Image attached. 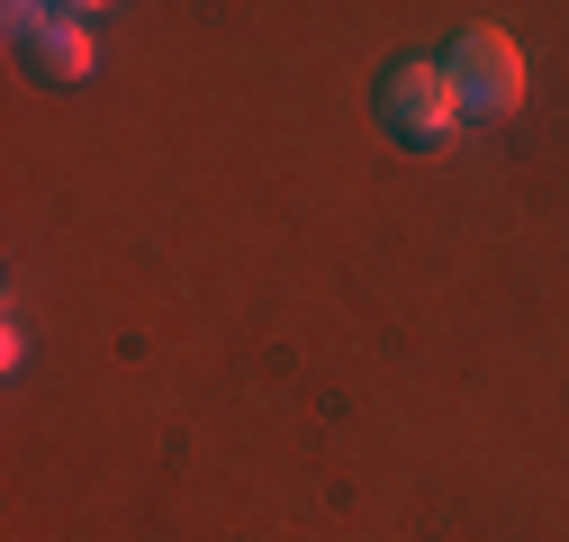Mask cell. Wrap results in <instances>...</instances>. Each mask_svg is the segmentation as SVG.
<instances>
[{
    "label": "cell",
    "mask_w": 569,
    "mask_h": 542,
    "mask_svg": "<svg viewBox=\"0 0 569 542\" xmlns=\"http://www.w3.org/2000/svg\"><path fill=\"white\" fill-rule=\"evenodd\" d=\"M443 82H452L461 118H507V109L525 100V54H516V37L470 28V37H452V54H443Z\"/></svg>",
    "instance_id": "cell-2"
},
{
    "label": "cell",
    "mask_w": 569,
    "mask_h": 542,
    "mask_svg": "<svg viewBox=\"0 0 569 542\" xmlns=\"http://www.w3.org/2000/svg\"><path fill=\"white\" fill-rule=\"evenodd\" d=\"M19 54H28V73H46V82H82L91 73V46H82V28H46L37 10H19Z\"/></svg>",
    "instance_id": "cell-3"
},
{
    "label": "cell",
    "mask_w": 569,
    "mask_h": 542,
    "mask_svg": "<svg viewBox=\"0 0 569 542\" xmlns=\"http://www.w3.org/2000/svg\"><path fill=\"white\" fill-rule=\"evenodd\" d=\"M380 127L398 136V145H443V136L461 127V100H452V82H443V63L398 54L389 73H380Z\"/></svg>",
    "instance_id": "cell-1"
}]
</instances>
